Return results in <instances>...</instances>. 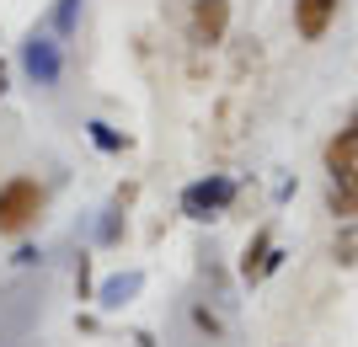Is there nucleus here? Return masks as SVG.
<instances>
[{
	"label": "nucleus",
	"instance_id": "13",
	"mask_svg": "<svg viewBox=\"0 0 358 347\" xmlns=\"http://www.w3.org/2000/svg\"><path fill=\"white\" fill-rule=\"evenodd\" d=\"M123 235H129V219H123V209L113 203V209L102 214V225H96V246H123Z\"/></svg>",
	"mask_w": 358,
	"mask_h": 347
},
{
	"label": "nucleus",
	"instance_id": "17",
	"mask_svg": "<svg viewBox=\"0 0 358 347\" xmlns=\"http://www.w3.org/2000/svg\"><path fill=\"white\" fill-rule=\"evenodd\" d=\"M6 91H11V64L0 59V96H6Z\"/></svg>",
	"mask_w": 358,
	"mask_h": 347
},
{
	"label": "nucleus",
	"instance_id": "12",
	"mask_svg": "<svg viewBox=\"0 0 358 347\" xmlns=\"http://www.w3.org/2000/svg\"><path fill=\"white\" fill-rule=\"evenodd\" d=\"M331 262L337 267H358V219H343L331 235Z\"/></svg>",
	"mask_w": 358,
	"mask_h": 347
},
{
	"label": "nucleus",
	"instance_id": "1",
	"mask_svg": "<svg viewBox=\"0 0 358 347\" xmlns=\"http://www.w3.org/2000/svg\"><path fill=\"white\" fill-rule=\"evenodd\" d=\"M43 209H48V187L38 177L16 171V177L0 182V235H6V241L27 235V230L43 219Z\"/></svg>",
	"mask_w": 358,
	"mask_h": 347
},
{
	"label": "nucleus",
	"instance_id": "18",
	"mask_svg": "<svg viewBox=\"0 0 358 347\" xmlns=\"http://www.w3.org/2000/svg\"><path fill=\"white\" fill-rule=\"evenodd\" d=\"M348 134H358V102H353V112H348V123H343Z\"/></svg>",
	"mask_w": 358,
	"mask_h": 347
},
{
	"label": "nucleus",
	"instance_id": "9",
	"mask_svg": "<svg viewBox=\"0 0 358 347\" xmlns=\"http://www.w3.org/2000/svg\"><path fill=\"white\" fill-rule=\"evenodd\" d=\"M80 11H86V0H54V6H48V22H43V27L54 32L59 43H70L75 32H80Z\"/></svg>",
	"mask_w": 358,
	"mask_h": 347
},
{
	"label": "nucleus",
	"instance_id": "4",
	"mask_svg": "<svg viewBox=\"0 0 358 347\" xmlns=\"http://www.w3.org/2000/svg\"><path fill=\"white\" fill-rule=\"evenodd\" d=\"M224 38H230V0H193V11H187V43L220 48Z\"/></svg>",
	"mask_w": 358,
	"mask_h": 347
},
{
	"label": "nucleus",
	"instance_id": "7",
	"mask_svg": "<svg viewBox=\"0 0 358 347\" xmlns=\"http://www.w3.org/2000/svg\"><path fill=\"white\" fill-rule=\"evenodd\" d=\"M139 283H145V272H118V278H102V283H96V304H102V310H123V304L139 294Z\"/></svg>",
	"mask_w": 358,
	"mask_h": 347
},
{
	"label": "nucleus",
	"instance_id": "8",
	"mask_svg": "<svg viewBox=\"0 0 358 347\" xmlns=\"http://www.w3.org/2000/svg\"><path fill=\"white\" fill-rule=\"evenodd\" d=\"M348 171H358V134L337 128L327 139V177H348Z\"/></svg>",
	"mask_w": 358,
	"mask_h": 347
},
{
	"label": "nucleus",
	"instance_id": "2",
	"mask_svg": "<svg viewBox=\"0 0 358 347\" xmlns=\"http://www.w3.org/2000/svg\"><path fill=\"white\" fill-rule=\"evenodd\" d=\"M16 64H22V75H27L32 91H59L64 86V43L48 27H32L16 43Z\"/></svg>",
	"mask_w": 358,
	"mask_h": 347
},
{
	"label": "nucleus",
	"instance_id": "5",
	"mask_svg": "<svg viewBox=\"0 0 358 347\" xmlns=\"http://www.w3.org/2000/svg\"><path fill=\"white\" fill-rule=\"evenodd\" d=\"M337 22V0H294V38L299 43H321Z\"/></svg>",
	"mask_w": 358,
	"mask_h": 347
},
{
	"label": "nucleus",
	"instance_id": "15",
	"mask_svg": "<svg viewBox=\"0 0 358 347\" xmlns=\"http://www.w3.org/2000/svg\"><path fill=\"white\" fill-rule=\"evenodd\" d=\"M75 294H80V300H96V283H91V257L75 262Z\"/></svg>",
	"mask_w": 358,
	"mask_h": 347
},
{
	"label": "nucleus",
	"instance_id": "10",
	"mask_svg": "<svg viewBox=\"0 0 358 347\" xmlns=\"http://www.w3.org/2000/svg\"><path fill=\"white\" fill-rule=\"evenodd\" d=\"M86 139H91L102 155H129V145H134V139L123 134V128H113L107 118H86Z\"/></svg>",
	"mask_w": 358,
	"mask_h": 347
},
{
	"label": "nucleus",
	"instance_id": "11",
	"mask_svg": "<svg viewBox=\"0 0 358 347\" xmlns=\"http://www.w3.org/2000/svg\"><path fill=\"white\" fill-rule=\"evenodd\" d=\"M273 251V230H257L252 241H246V251H241V283L257 288V272H262V257Z\"/></svg>",
	"mask_w": 358,
	"mask_h": 347
},
{
	"label": "nucleus",
	"instance_id": "16",
	"mask_svg": "<svg viewBox=\"0 0 358 347\" xmlns=\"http://www.w3.org/2000/svg\"><path fill=\"white\" fill-rule=\"evenodd\" d=\"M38 262H43V251H38V246H16L11 267H38Z\"/></svg>",
	"mask_w": 358,
	"mask_h": 347
},
{
	"label": "nucleus",
	"instance_id": "14",
	"mask_svg": "<svg viewBox=\"0 0 358 347\" xmlns=\"http://www.w3.org/2000/svg\"><path fill=\"white\" fill-rule=\"evenodd\" d=\"M193 326H198V332H209V337H220V332H224L220 310H209V304H193Z\"/></svg>",
	"mask_w": 358,
	"mask_h": 347
},
{
	"label": "nucleus",
	"instance_id": "3",
	"mask_svg": "<svg viewBox=\"0 0 358 347\" xmlns=\"http://www.w3.org/2000/svg\"><path fill=\"white\" fill-rule=\"evenodd\" d=\"M236 177H224V171H209V177H198V182H187L182 187V198H177V209H182V219H220V214H230V203H236Z\"/></svg>",
	"mask_w": 358,
	"mask_h": 347
},
{
	"label": "nucleus",
	"instance_id": "6",
	"mask_svg": "<svg viewBox=\"0 0 358 347\" xmlns=\"http://www.w3.org/2000/svg\"><path fill=\"white\" fill-rule=\"evenodd\" d=\"M327 214L343 225V219H358V171L327 182Z\"/></svg>",
	"mask_w": 358,
	"mask_h": 347
}]
</instances>
